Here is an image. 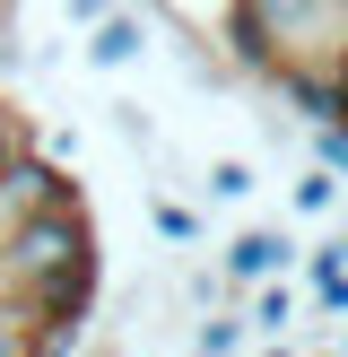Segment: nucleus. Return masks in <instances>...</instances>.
Listing matches in <instances>:
<instances>
[{"mask_svg":"<svg viewBox=\"0 0 348 357\" xmlns=\"http://www.w3.org/2000/svg\"><path fill=\"white\" fill-rule=\"evenodd\" d=\"M0 288L35 314V323H87L96 305V227L79 201L26 209L17 227H0Z\"/></svg>","mask_w":348,"mask_h":357,"instance_id":"nucleus-1","label":"nucleus"},{"mask_svg":"<svg viewBox=\"0 0 348 357\" xmlns=\"http://www.w3.org/2000/svg\"><path fill=\"white\" fill-rule=\"evenodd\" d=\"M287 253H296L287 236L253 227V236H235V244H226V279H270V271H287Z\"/></svg>","mask_w":348,"mask_h":357,"instance_id":"nucleus-2","label":"nucleus"},{"mask_svg":"<svg viewBox=\"0 0 348 357\" xmlns=\"http://www.w3.org/2000/svg\"><path fill=\"white\" fill-rule=\"evenodd\" d=\"M139 44H148V26H139L131 9H104V17H96V44H87V61H96V70H122V61H139Z\"/></svg>","mask_w":348,"mask_h":357,"instance_id":"nucleus-3","label":"nucleus"},{"mask_svg":"<svg viewBox=\"0 0 348 357\" xmlns=\"http://www.w3.org/2000/svg\"><path fill=\"white\" fill-rule=\"evenodd\" d=\"M26 340H35V314L0 288V357H26Z\"/></svg>","mask_w":348,"mask_h":357,"instance_id":"nucleus-4","label":"nucleus"},{"mask_svg":"<svg viewBox=\"0 0 348 357\" xmlns=\"http://www.w3.org/2000/svg\"><path fill=\"white\" fill-rule=\"evenodd\" d=\"M313 149H322V174L348 183V122H313Z\"/></svg>","mask_w":348,"mask_h":357,"instance_id":"nucleus-5","label":"nucleus"},{"mask_svg":"<svg viewBox=\"0 0 348 357\" xmlns=\"http://www.w3.org/2000/svg\"><path fill=\"white\" fill-rule=\"evenodd\" d=\"M287 323H296V296L287 288H261L253 296V331H287Z\"/></svg>","mask_w":348,"mask_h":357,"instance_id":"nucleus-6","label":"nucleus"},{"mask_svg":"<svg viewBox=\"0 0 348 357\" xmlns=\"http://www.w3.org/2000/svg\"><path fill=\"white\" fill-rule=\"evenodd\" d=\"M209 192H218V201H244V192H253V166H235V157H218V166H209Z\"/></svg>","mask_w":348,"mask_h":357,"instance_id":"nucleus-7","label":"nucleus"},{"mask_svg":"<svg viewBox=\"0 0 348 357\" xmlns=\"http://www.w3.org/2000/svg\"><path fill=\"white\" fill-rule=\"evenodd\" d=\"M331 201H340V174H322V166H313L305 183H296V209L313 218V209H331Z\"/></svg>","mask_w":348,"mask_h":357,"instance_id":"nucleus-8","label":"nucleus"},{"mask_svg":"<svg viewBox=\"0 0 348 357\" xmlns=\"http://www.w3.org/2000/svg\"><path fill=\"white\" fill-rule=\"evenodd\" d=\"M235 349H244V323H226V314L200 323V357H235Z\"/></svg>","mask_w":348,"mask_h":357,"instance_id":"nucleus-9","label":"nucleus"},{"mask_svg":"<svg viewBox=\"0 0 348 357\" xmlns=\"http://www.w3.org/2000/svg\"><path fill=\"white\" fill-rule=\"evenodd\" d=\"M157 236H174V244H191V236H200V218H191V209H174V201H157Z\"/></svg>","mask_w":348,"mask_h":357,"instance_id":"nucleus-10","label":"nucleus"},{"mask_svg":"<svg viewBox=\"0 0 348 357\" xmlns=\"http://www.w3.org/2000/svg\"><path fill=\"white\" fill-rule=\"evenodd\" d=\"M348 271V244H322V253H313V288H322V279H340Z\"/></svg>","mask_w":348,"mask_h":357,"instance_id":"nucleus-11","label":"nucleus"},{"mask_svg":"<svg viewBox=\"0 0 348 357\" xmlns=\"http://www.w3.org/2000/svg\"><path fill=\"white\" fill-rule=\"evenodd\" d=\"M322 305H331V314H348V271H340V279H322Z\"/></svg>","mask_w":348,"mask_h":357,"instance_id":"nucleus-12","label":"nucleus"},{"mask_svg":"<svg viewBox=\"0 0 348 357\" xmlns=\"http://www.w3.org/2000/svg\"><path fill=\"white\" fill-rule=\"evenodd\" d=\"M331 79H340V114H348V35H340V52H331Z\"/></svg>","mask_w":348,"mask_h":357,"instance_id":"nucleus-13","label":"nucleus"},{"mask_svg":"<svg viewBox=\"0 0 348 357\" xmlns=\"http://www.w3.org/2000/svg\"><path fill=\"white\" fill-rule=\"evenodd\" d=\"M270 357H296V349H270Z\"/></svg>","mask_w":348,"mask_h":357,"instance_id":"nucleus-14","label":"nucleus"}]
</instances>
